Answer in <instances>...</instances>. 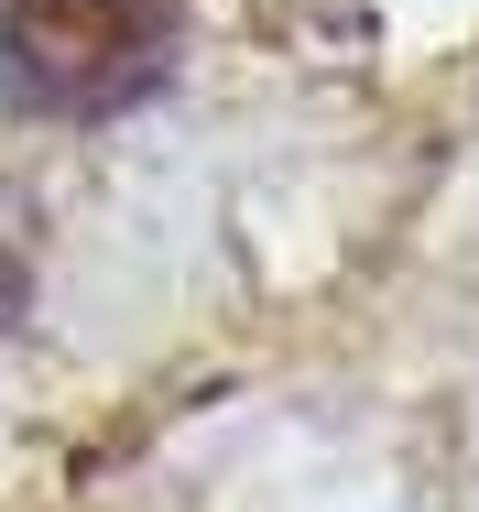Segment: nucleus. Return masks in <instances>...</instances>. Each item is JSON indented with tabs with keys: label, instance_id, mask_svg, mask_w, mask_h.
Wrapping results in <instances>:
<instances>
[{
	"label": "nucleus",
	"instance_id": "1",
	"mask_svg": "<svg viewBox=\"0 0 479 512\" xmlns=\"http://www.w3.org/2000/svg\"><path fill=\"white\" fill-rule=\"evenodd\" d=\"M186 0H0L11 120H120L175 77Z\"/></svg>",
	"mask_w": 479,
	"mask_h": 512
},
{
	"label": "nucleus",
	"instance_id": "2",
	"mask_svg": "<svg viewBox=\"0 0 479 512\" xmlns=\"http://www.w3.org/2000/svg\"><path fill=\"white\" fill-rule=\"evenodd\" d=\"M33 306V218H22V197L0 186V327Z\"/></svg>",
	"mask_w": 479,
	"mask_h": 512
}]
</instances>
